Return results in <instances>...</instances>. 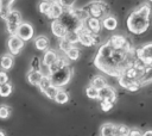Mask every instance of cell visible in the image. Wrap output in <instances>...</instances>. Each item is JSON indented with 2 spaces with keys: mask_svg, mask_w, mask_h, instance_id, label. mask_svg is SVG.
<instances>
[{
  "mask_svg": "<svg viewBox=\"0 0 152 136\" xmlns=\"http://www.w3.org/2000/svg\"><path fill=\"white\" fill-rule=\"evenodd\" d=\"M13 55L12 54H5L0 57V68L2 70H8L13 67Z\"/></svg>",
  "mask_w": 152,
  "mask_h": 136,
  "instance_id": "18",
  "label": "cell"
},
{
  "mask_svg": "<svg viewBox=\"0 0 152 136\" xmlns=\"http://www.w3.org/2000/svg\"><path fill=\"white\" fill-rule=\"evenodd\" d=\"M139 81L141 82V85H146V84L152 82V67L147 66V67L145 68V70L140 74Z\"/></svg>",
  "mask_w": 152,
  "mask_h": 136,
  "instance_id": "22",
  "label": "cell"
},
{
  "mask_svg": "<svg viewBox=\"0 0 152 136\" xmlns=\"http://www.w3.org/2000/svg\"><path fill=\"white\" fill-rule=\"evenodd\" d=\"M42 64H43V62H40L39 57H37V56H34V57L31 60V63H30L31 69H34V70H40Z\"/></svg>",
  "mask_w": 152,
  "mask_h": 136,
  "instance_id": "38",
  "label": "cell"
},
{
  "mask_svg": "<svg viewBox=\"0 0 152 136\" xmlns=\"http://www.w3.org/2000/svg\"><path fill=\"white\" fill-rule=\"evenodd\" d=\"M129 131H131V129L127 125H124V124L116 125V135L118 136H128Z\"/></svg>",
  "mask_w": 152,
  "mask_h": 136,
  "instance_id": "35",
  "label": "cell"
},
{
  "mask_svg": "<svg viewBox=\"0 0 152 136\" xmlns=\"http://www.w3.org/2000/svg\"><path fill=\"white\" fill-rule=\"evenodd\" d=\"M14 2V0H0V17L5 20V18L7 17V14L10 13V11L12 10V4Z\"/></svg>",
  "mask_w": 152,
  "mask_h": 136,
  "instance_id": "20",
  "label": "cell"
},
{
  "mask_svg": "<svg viewBox=\"0 0 152 136\" xmlns=\"http://www.w3.org/2000/svg\"><path fill=\"white\" fill-rule=\"evenodd\" d=\"M0 136H6V135H5V132H4V131H1V130H0Z\"/></svg>",
  "mask_w": 152,
  "mask_h": 136,
  "instance_id": "44",
  "label": "cell"
},
{
  "mask_svg": "<svg viewBox=\"0 0 152 136\" xmlns=\"http://www.w3.org/2000/svg\"><path fill=\"white\" fill-rule=\"evenodd\" d=\"M51 31H52V33H53L56 37H58L59 39H61V38H65L66 35H68V31H66L65 26L61 23L59 19L52 20V23H51Z\"/></svg>",
  "mask_w": 152,
  "mask_h": 136,
  "instance_id": "14",
  "label": "cell"
},
{
  "mask_svg": "<svg viewBox=\"0 0 152 136\" xmlns=\"http://www.w3.org/2000/svg\"><path fill=\"white\" fill-rule=\"evenodd\" d=\"M43 76H44V73H43L42 70H34V69H31V70L27 73L26 79H27L28 84H31L32 86H37V87H38V85H39L40 80L43 79Z\"/></svg>",
  "mask_w": 152,
  "mask_h": 136,
  "instance_id": "15",
  "label": "cell"
},
{
  "mask_svg": "<svg viewBox=\"0 0 152 136\" xmlns=\"http://www.w3.org/2000/svg\"><path fill=\"white\" fill-rule=\"evenodd\" d=\"M58 89H59V87H57V86H55V85H51V86H49V87L43 92V94H45L49 99H55V97H56Z\"/></svg>",
  "mask_w": 152,
  "mask_h": 136,
  "instance_id": "31",
  "label": "cell"
},
{
  "mask_svg": "<svg viewBox=\"0 0 152 136\" xmlns=\"http://www.w3.org/2000/svg\"><path fill=\"white\" fill-rule=\"evenodd\" d=\"M64 12V7L63 5L61 4L59 0H52V4H51V7L48 12V18L49 19H52V20H56V19H59L61 16L63 14Z\"/></svg>",
  "mask_w": 152,
  "mask_h": 136,
  "instance_id": "11",
  "label": "cell"
},
{
  "mask_svg": "<svg viewBox=\"0 0 152 136\" xmlns=\"http://www.w3.org/2000/svg\"><path fill=\"white\" fill-rule=\"evenodd\" d=\"M118 80H119V85L122 87V88H128L129 86H131V84L134 81V80H132V79H129V78H127V76H125V75H121L120 78H118Z\"/></svg>",
  "mask_w": 152,
  "mask_h": 136,
  "instance_id": "34",
  "label": "cell"
},
{
  "mask_svg": "<svg viewBox=\"0 0 152 136\" xmlns=\"http://www.w3.org/2000/svg\"><path fill=\"white\" fill-rule=\"evenodd\" d=\"M71 75H72V70L69 68V66H64V67L59 68L58 70H56L55 73L50 74V78H51L52 85L61 88L70 81Z\"/></svg>",
  "mask_w": 152,
  "mask_h": 136,
  "instance_id": "5",
  "label": "cell"
},
{
  "mask_svg": "<svg viewBox=\"0 0 152 136\" xmlns=\"http://www.w3.org/2000/svg\"><path fill=\"white\" fill-rule=\"evenodd\" d=\"M49 38L46 36H38L34 38V47L37 50L40 51H45L49 48Z\"/></svg>",
  "mask_w": 152,
  "mask_h": 136,
  "instance_id": "19",
  "label": "cell"
},
{
  "mask_svg": "<svg viewBox=\"0 0 152 136\" xmlns=\"http://www.w3.org/2000/svg\"><path fill=\"white\" fill-rule=\"evenodd\" d=\"M86 94H87V97L90 98V99H99V89L95 88V87H93L91 85H89V86L87 87Z\"/></svg>",
  "mask_w": 152,
  "mask_h": 136,
  "instance_id": "32",
  "label": "cell"
},
{
  "mask_svg": "<svg viewBox=\"0 0 152 136\" xmlns=\"http://www.w3.org/2000/svg\"><path fill=\"white\" fill-rule=\"evenodd\" d=\"M101 23H102V27H104L108 31H114L116 29V26H118V20L112 14H108L104 18H102Z\"/></svg>",
  "mask_w": 152,
  "mask_h": 136,
  "instance_id": "17",
  "label": "cell"
},
{
  "mask_svg": "<svg viewBox=\"0 0 152 136\" xmlns=\"http://www.w3.org/2000/svg\"><path fill=\"white\" fill-rule=\"evenodd\" d=\"M64 66H68V61H66L64 57H59V56H58L57 61H56L55 63H52V64L49 67V75L52 74V73H55L56 70H58L59 68H62V67H64Z\"/></svg>",
  "mask_w": 152,
  "mask_h": 136,
  "instance_id": "23",
  "label": "cell"
},
{
  "mask_svg": "<svg viewBox=\"0 0 152 136\" xmlns=\"http://www.w3.org/2000/svg\"><path fill=\"white\" fill-rule=\"evenodd\" d=\"M113 136H118V135H116V134H115V135H113Z\"/></svg>",
  "mask_w": 152,
  "mask_h": 136,
  "instance_id": "46",
  "label": "cell"
},
{
  "mask_svg": "<svg viewBox=\"0 0 152 136\" xmlns=\"http://www.w3.org/2000/svg\"><path fill=\"white\" fill-rule=\"evenodd\" d=\"M78 42L84 47H93L97 44L99 38L97 35L91 33L86 26H83V29H81V31L78 32Z\"/></svg>",
  "mask_w": 152,
  "mask_h": 136,
  "instance_id": "7",
  "label": "cell"
},
{
  "mask_svg": "<svg viewBox=\"0 0 152 136\" xmlns=\"http://www.w3.org/2000/svg\"><path fill=\"white\" fill-rule=\"evenodd\" d=\"M147 1H148V2H152V0H147Z\"/></svg>",
  "mask_w": 152,
  "mask_h": 136,
  "instance_id": "45",
  "label": "cell"
},
{
  "mask_svg": "<svg viewBox=\"0 0 152 136\" xmlns=\"http://www.w3.org/2000/svg\"><path fill=\"white\" fill-rule=\"evenodd\" d=\"M53 100H55L57 104H66V103L69 101V94H68V92H65L64 89L59 88Z\"/></svg>",
  "mask_w": 152,
  "mask_h": 136,
  "instance_id": "24",
  "label": "cell"
},
{
  "mask_svg": "<svg viewBox=\"0 0 152 136\" xmlns=\"http://www.w3.org/2000/svg\"><path fill=\"white\" fill-rule=\"evenodd\" d=\"M128 136H142V132L139 129H131Z\"/></svg>",
  "mask_w": 152,
  "mask_h": 136,
  "instance_id": "42",
  "label": "cell"
},
{
  "mask_svg": "<svg viewBox=\"0 0 152 136\" xmlns=\"http://www.w3.org/2000/svg\"><path fill=\"white\" fill-rule=\"evenodd\" d=\"M84 10L88 12L89 17H94V18H97V19L104 18L106 16L109 14V7H108V5L106 2H103V1H100V0L89 2L84 7Z\"/></svg>",
  "mask_w": 152,
  "mask_h": 136,
  "instance_id": "4",
  "label": "cell"
},
{
  "mask_svg": "<svg viewBox=\"0 0 152 136\" xmlns=\"http://www.w3.org/2000/svg\"><path fill=\"white\" fill-rule=\"evenodd\" d=\"M33 33H34L33 26H32L30 23L21 21V24L19 25V27H18L15 35H17L18 37H20V38L25 42V41H30V39H32Z\"/></svg>",
  "mask_w": 152,
  "mask_h": 136,
  "instance_id": "10",
  "label": "cell"
},
{
  "mask_svg": "<svg viewBox=\"0 0 152 136\" xmlns=\"http://www.w3.org/2000/svg\"><path fill=\"white\" fill-rule=\"evenodd\" d=\"M90 85H91L93 87H95V88L100 89V88H102L103 86H106V85H107V82H106V79H104L103 76H101V75H95V76L91 79Z\"/></svg>",
  "mask_w": 152,
  "mask_h": 136,
  "instance_id": "25",
  "label": "cell"
},
{
  "mask_svg": "<svg viewBox=\"0 0 152 136\" xmlns=\"http://www.w3.org/2000/svg\"><path fill=\"white\" fill-rule=\"evenodd\" d=\"M21 14L19 11L17 10H11L10 13L7 14V17L5 18V23H6V29L11 35H15L17 30L19 27V25L21 24Z\"/></svg>",
  "mask_w": 152,
  "mask_h": 136,
  "instance_id": "6",
  "label": "cell"
},
{
  "mask_svg": "<svg viewBox=\"0 0 152 136\" xmlns=\"http://www.w3.org/2000/svg\"><path fill=\"white\" fill-rule=\"evenodd\" d=\"M84 26L94 35H97L100 31H101V27H102V23L100 19L97 18H94V17H88L84 21Z\"/></svg>",
  "mask_w": 152,
  "mask_h": 136,
  "instance_id": "13",
  "label": "cell"
},
{
  "mask_svg": "<svg viewBox=\"0 0 152 136\" xmlns=\"http://www.w3.org/2000/svg\"><path fill=\"white\" fill-rule=\"evenodd\" d=\"M51 85H52V81H51L50 75H44L43 79L40 80L39 85H38V88H39V91L43 93V92H44L49 86H51Z\"/></svg>",
  "mask_w": 152,
  "mask_h": 136,
  "instance_id": "28",
  "label": "cell"
},
{
  "mask_svg": "<svg viewBox=\"0 0 152 136\" xmlns=\"http://www.w3.org/2000/svg\"><path fill=\"white\" fill-rule=\"evenodd\" d=\"M57 58H58V55H57V52L55 51V50H45L44 51V55H43V66H45V67H50L52 63H55L56 61H57Z\"/></svg>",
  "mask_w": 152,
  "mask_h": 136,
  "instance_id": "16",
  "label": "cell"
},
{
  "mask_svg": "<svg viewBox=\"0 0 152 136\" xmlns=\"http://www.w3.org/2000/svg\"><path fill=\"white\" fill-rule=\"evenodd\" d=\"M51 4H52V0H40L39 5H38V8H39V12L42 14H48L50 7H51Z\"/></svg>",
  "mask_w": 152,
  "mask_h": 136,
  "instance_id": "29",
  "label": "cell"
},
{
  "mask_svg": "<svg viewBox=\"0 0 152 136\" xmlns=\"http://www.w3.org/2000/svg\"><path fill=\"white\" fill-rule=\"evenodd\" d=\"M12 91H13V88H12V85L10 82H6L4 85H0V97L6 98V97H8L12 93Z\"/></svg>",
  "mask_w": 152,
  "mask_h": 136,
  "instance_id": "30",
  "label": "cell"
},
{
  "mask_svg": "<svg viewBox=\"0 0 152 136\" xmlns=\"http://www.w3.org/2000/svg\"><path fill=\"white\" fill-rule=\"evenodd\" d=\"M151 7L148 4H142L133 10L127 17V30L133 35H141L147 31L150 26Z\"/></svg>",
  "mask_w": 152,
  "mask_h": 136,
  "instance_id": "2",
  "label": "cell"
},
{
  "mask_svg": "<svg viewBox=\"0 0 152 136\" xmlns=\"http://www.w3.org/2000/svg\"><path fill=\"white\" fill-rule=\"evenodd\" d=\"M135 58V50L129 41L122 35H113L100 47L94 64L101 72L110 76L120 78L133 66Z\"/></svg>",
  "mask_w": 152,
  "mask_h": 136,
  "instance_id": "1",
  "label": "cell"
},
{
  "mask_svg": "<svg viewBox=\"0 0 152 136\" xmlns=\"http://www.w3.org/2000/svg\"><path fill=\"white\" fill-rule=\"evenodd\" d=\"M59 20L65 26L68 32H80L81 29H83L84 26V21L78 18L74 7L64 8V12L61 16Z\"/></svg>",
  "mask_w": 152,
  "mask_h": 136,
  "instance_id": "3",
  "label": "cell"
},
{
  "mask_svg": "<svg viewBox=\"0 0 152 136\" xmlns=\"http://www.w3.org/2000/svg\"><path fill=\"white\" fill-rule=\"evenodd\" d=\"M137 58L141 60L146 66L152 67V43H147L135 50Z\"/></svg>",
  "mask_w": 152,
  "mask_h": 136,
  "instance_id": "8",
  "label": "cell"
},
{
  "mask_svg": "<svg viewBox=\"0 0 152 136\" xmlns=\"http://www.w3.org/2000/svg\"><path fill=\"white\" fill-rule=\"evenodd\" d=\"M80 55H81V51H80V49L76 48L75 45H72V47L65 52V56H66L69 60H71V61H76V60H78Z\"/></svg>",
  "mask_w": 152,
  "mask_h": 136,
  "instance_id": "26",
  "label": "cell"
},
{
  "mask_svg": "<svg viewBox=\"0 0 152 136\" xmlns=\"http://www.w3.org/2000/svg\"><path fill=\"white\" fill-rule=\"evenodd\" d=\"M7 48L10 50V54L18 55L21 51V49L24 48V41L20 37H18L17 35H11L7 41Z\"/></svg>",
  "mask_w": 152,
  "mask_h": 136,
  "instance_id": "9",
  "label": "cell"
},
{
  "mask_svg": "<svg viewBox=\"0 0 152 136\" xmlns=\"http://www.w3.org/2000/svg\"><path fill=\"white\" fill-rule=\"evenodd\" d=\"M142 136H152V130H146L142 132Z\"/></svg>",
  "mask_w": 152,
  "mask_h": 136,
  "instance_id": "43",
  "label": "cell"
},
{
  "mask_svg": "<svg viewBox=\"0 0 152 136\" xmlns=\"http://www.w3.org/2000/svg\"><path fill=\"white\" fill-rule=\"evenodd\" d=\"M6 82H8V75H7V73H6V70H0V85H4V84H6Z\"/></svg>",
  "mask_w": 152,
  "mask_h": 136,
  "instance_id": "40",
  "label": "cell"
},
{
  "mask_svg": "<svg viewBox=\"0 0 152 136\" xmlns=\"http://www.w3.org/2000/svg\"><path fill=\"white\" fill-rule=\"evenodd\" d=\"M113 106H114V101H112V100H100V107L104 112L110 111Z\"/></svg>",
  "mask_w": 152,
  "mask_h": 136,
  "instance_id": "37",
  "label": "cell"
},
{
  "mask_svg": "<svg viewBox=\"0 0 152 136\" xmlns=\"http://www.w3.org/2000/svg\"><path fill=\"white\" fill-rule=\"evenodd\" d=\"M59 1H61V4L63 5L64 8L72 7V5H74V2H75V0H59Z\"/></svg>",
  "mask_w": 152,
  "mask_h": 136,
  "instance_id": "41",
  "label": "cell"
},
{
  "mask_svg": "<svg viewBox=\"0 0 152 136\" xmlns=\"http://www.w3.org/2000/svg\"><path fill=\"white\" fill-rule=\"evenodd\" d=\"M116 134V125L112 123H104L100 129L101 136H113Z\"/></svg>",
  "mask_w": 152,
  "mask_h": 136,
  "instance_id": "21",
  "label": "cell"
},
{
  "mask_svg": "<svg viewBox=\"0 0 152 136\" xmlns=\"http://www.w3.org/2000/svg\"><path fill=\"white\" fill-rule=\"evenodd\" d=\"M65 38H66L70 43L75 44V43L78 42V32H68V35H66Z\"/></svg>",
  "mask_w": 152,
  "mask_h": 136,
  "instance_id": "39",
  "label": "cell"
},
{
  "mask_svg": "<svg viewBox=\"0 0 152 136\" xmlns=\"http://www.w3.org/2000/svg\"><path fill=\"white\" fill-rule=\"evenodd\" d=\"M12 110L8 105H0V118L1 119H6L10 117Z\"/></svg>",
  "mask_w": 152,
  "mask_h": 136,
  "instance_id": "36",
  "label": "cell"
},
{
  "mask_svg": "<svg viewBox=\"0 0 152 136\" xmlns=\"http://www.w3.org/2000/svg\"><path fill=\"white\" fill-rule=\"evenodd\" d=\"M115 98H116V93H115V89L112 86L106 85V86H103L102 88L99 89V99L100 100H112V101H115Z\"/></svg>",
  "mask_w": 152,
  "mask_h": 136,
  "instance_id": "12",
  "label": "cell"
},
{
  "mask_svg": "<svg viewBox=\"0 0 152 136\" xmlns=\"http://www.w3.org/2000/svg\"><path fill=\"white\" fill-rule=\"evenodd\" d=\"M72 45H74V44H72V43H70V42H69L66 38H61L59 44H58L59 49H61V50H62L64 54H65V52H66V51H68V50H69V49H70Z\"/></svg>",
  "mask_w": 152,
  "mask_h": 136,
  "instance_id": "33",
  "label": "cell"
},
{
  "mask_svg": "<svg viewBox=\"0 0 152 136\" xmlns=\"http://www.w3.org/2000/svg\"><path fill=\"white\" fill-rule=\"evenodd\" d=\"M140 74H141V72H139L138 69H135V68L132 66V67H129V68L125 72L124 75L127 76V78H129V79H132V80H139Z\"/></svg>",
  "mask_w": 152,
  "mask_h": 136,
  "instance_id": "27",
  "label": "cell"
}]
</instances>
